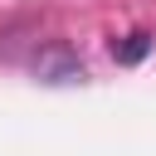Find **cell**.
Instances as JSON below:
<instances>
[{
  "instance_id": "6da1fadb",
  "label": "cell",
  "mask_w": 156,
  "mask_h": 156,
  "mask_svg": "<svg viewBox=\"0 0 156 156\" xmlns=\"http://www.w3.org/2000/svg\"><path fill=\"white\" fill-rule=\"evenodd\" d=\"M34 73H39L44 83H78V78H83V63H78L73 54H63V49H49V54L34 63Z\"/></svg>"
},
{
  "instance_id": "7a4b0ae2",
  "label": "cell",
  "mask_w": 156,
  "mask_h": 156,
  "mask_svg": "<svg viewBox=\"0 0 156 156\" xmlns=\"http://www.w3.org/2000/svg\"><path fill=\"white\" fill-rule=\"evenodd\" d=\"M146 49H151V34H146V29H132L122 44H112V58H117V63H141Z\"/></svg>"
}]
</instances>
